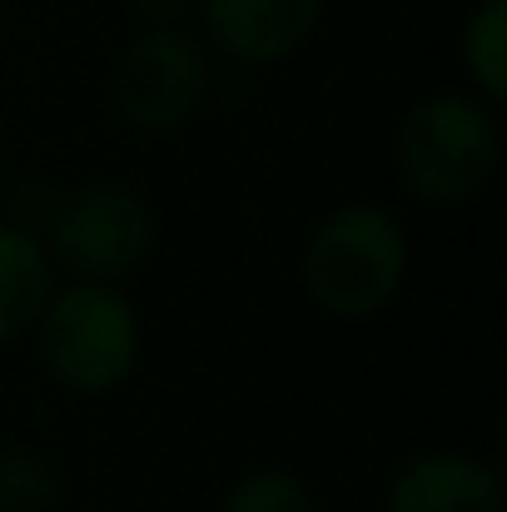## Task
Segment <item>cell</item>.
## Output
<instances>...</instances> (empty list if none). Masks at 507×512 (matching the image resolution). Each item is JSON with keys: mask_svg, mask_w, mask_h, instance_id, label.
Returning a JSON list of instances; mask_svg holds the SVG:
<instances>
[{"mask_svg": "<svg viewBox=\"0 0 507 512\" xmlns=\"http://www.w3.org/2000/svg\"><path fill=\"white\" fill-rule=\"evenodd\" d=\"M503 160V130L493 105L468 95H428L398 125V170L403 184L428 204L478 199Z\"/></svg>", "mask_w": 507, "mask_h": 512, "instance_id": "6da1fadb", "label": "cell"}, {"mask_svg": "<svg viewBox=\"0 0 507 512\" xmlns=\"http://www.w3.org/2000/svg\"><path fill=\"white\" fill-rule=\"evenodd\" d=\"M40 358L70 393H110L140 363V319L115 284L80 279L50 294L40 319Z\"/></svg>", "mask_w": 507, "mask_h": 512, "instance_id": "7a4b0ae2", "label": "cell"}, {"mask_svg": "<svg viewBox=\"0 0 507 512\" xmlns=\"http://www.w3.org/2000/svg\"><path fill=\"white\" fill-rule=\"evenodd\" d=\"M408 269L403 229L378 204H348L329 214L304 254V284L314 304L334 319H368L378 314Z\"/></svg>", "mask_w": 507, "mask_h": 512, "instance_id": "3957f363", "label": "cell"}, {"mask_svg": "<svg viewBox=\"0 0 507 512\" xmlns=\"http://www.w3.org/2000/svg\"><path fill=\"white\" fill-rule=\"evenodd\" d=\"M45 234H50V254L70 274L115 284L150 259L155 214L125 184H85L80 194H60V209Z\"/></svg>", "mask_w": 507, "mask_h": 512, "instance_id": "277c9868", "label": "cell"}, {"mask_svg": "<svg viewBox=\"0 0 507 512\" xmlns=\"http://www.w3.org/2000/svg\"><path fill=\"white\" fill-rule=\"evenodd\" d=\"M204 90H209L204 45L189 30H179V25L145 30L120 55L115 85H110L115 110L135 130H179L204 105Z\"/></svg>", "mask_w": 507, "mask_h": 512, "instance_id": "5b68a950", "label": "cell"}, {"mask_svg": "<svg viewBox=\"0 0 507 512\" xmlns=\"http://www.w3.org/2000/svg\"><path fill=\"white\" fill-rule=\"evenodd\" d=\"M324 15V0H204V25L239 65H274L294 55Z\"/></svg>", "mask_w": 507, "mask_h": 512, "instance_id": "8992f818", "label": "cell"}, {"mask_svg": "<svg viewBox=\"0 0 507 512\" xmlns=\"http://www.w3.org/2000/svg\"><path fill=\"white\" fill-rule=\"evenodd\" d=\"M388 512H507L503 478L468 453H418L388 483Z\"/></svg>", "mask_w": 507, "mask_h": 512, "instance_id": "52a82bcc", "label": "cell"}, {"mask_svg": "<svg viewBox=\"0 0 507 512\" xmlns=\"http://www.w3.org/2000/svg\"><path fill=\"white\" fill-rule=\"evenodd\" d=\"M50 299V254L20 224H0V348L35 329Z\"/></svg>", "mask_w": 507, "mask_h": 512, "instance_id": "ba28073f", "label": "cell"}, {"mask_svg": "<svg viewBox=\"0 0 507 512\" xmlns=\"http://www.w3.org/2000/svg\"><path fill=\"white\" fill-rule=\"evenodd\" d=\"M463 60L488 105L507 100V0H483L463 30Z\"/></svg>", "mask_w": 507, "mask_h": 512, "instance_id": "9c48e42d", "label": "cell"}, {"mask_svg": "<svg viewBox=\"0 0 507 512\" xmlns=\"http://www.w3.org/2000/svg\"><path fill=\"white\" fill-rule=\"evenodd\" d=\"M60 478L30 448H0V512H55Z\"/></svg>", "mask_w": 507, "mask_h": 512, "instance_id": "30bf717a", "label": "cell"}, {"mask_svg": "<svg viewBox=\"0 0 507 512\" xmlns=\"http://www.w3.org/2000/svg\"><path fill=\"white\" fill-rule=\"evenodd\" d=\"M219 512H314V493L289 468H254L224 493Z\"/></svg>", "mask_w": 507, "mask_h": 512, "instance_id": "8fae6325", "label": "cell"}, {"mask_svg": "<svg viewBox=\"0 0 507 512\" xmlns=\"http://www.w3.org/2000/svg\"><path fill=\"white\" fill-rule=\"evenodd\" d=\"M130 5H135V15H140L150 30H160V25H179L194 0H130Z\"/></svg>", "mask_w": 507, "mask_h": 512, "instance_id": "7c38bea8", "label": "cell"}]
</instances>
